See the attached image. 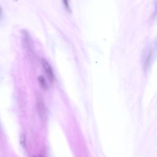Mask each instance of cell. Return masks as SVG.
<instances>
[{"mask_svg": "<svg viewBox=\"0 0 157 157\" xmlns=\"http://www.w3.org/2000/svg\"><path fill=\"white\" fill-rule=\"evenodd\" d=\"M39 157H43L41 155L39 156Z\"/></svg>", "mask_w": 157, "mask_h": 157, "instance_id": "obj_5", "label": "cell"}, {"mask_svg": "<svg viewBox=\"0 0 157 157\" xmlns=\"http://www.w3.org/2000/svg\"><path fill=\"white\" fill-rule=\"evenodd\" d=\"M63 3L64 5L65 8L68 11H70V9L69 6L68 1L67 0H63Z\"/></svg>", "mask_w": 157, "mask_h": 157, "instance_id": "obj_4", "label": "cell"}, {"mask_svg": "<svg viewBox=\"0 0 157 157\" xmlns=\"http://www.w3.org/2000/svg\"><path fill=\"white\" fill-rule=\"evenodd\" d=\"M38 80L41 87L44 89H46L48 86L44 77L40 75L38 77Z\"/></svg>", "mask_w": 157, "mask_h": 157, "instance_id": "obj_2", "label": "cell"}, {"mask_svg": "<svg viewBox=\"0 0 157 157\" xmlns=\"http://www.w3.org/2000/svg\"><path fill=\"white\" fill-rule=\"evenodd\" d=\"M41 62L48 78L50 81H52L54 79V76L51 66L45 59L42 58Z\"/></svg>", "mask_w": 157, "mask_h": 157, "instance_id": "obj_1", "label": "cell"}, {"mask_svg": "<svg viewBox=\"0 0 157 157\" xmlns=\"http://www.w3.org/2000/svg\"><path fill=\"white\" fill-rule=\"evenodd\" d=\"M20 142L23 147H24L25 144V137L24 135L22 134L20 136Z\"/></svg>", "mask_w": 157, "mask_h": 157, "instance_id": "obj_3", "label": "cell"}]
</instances>
